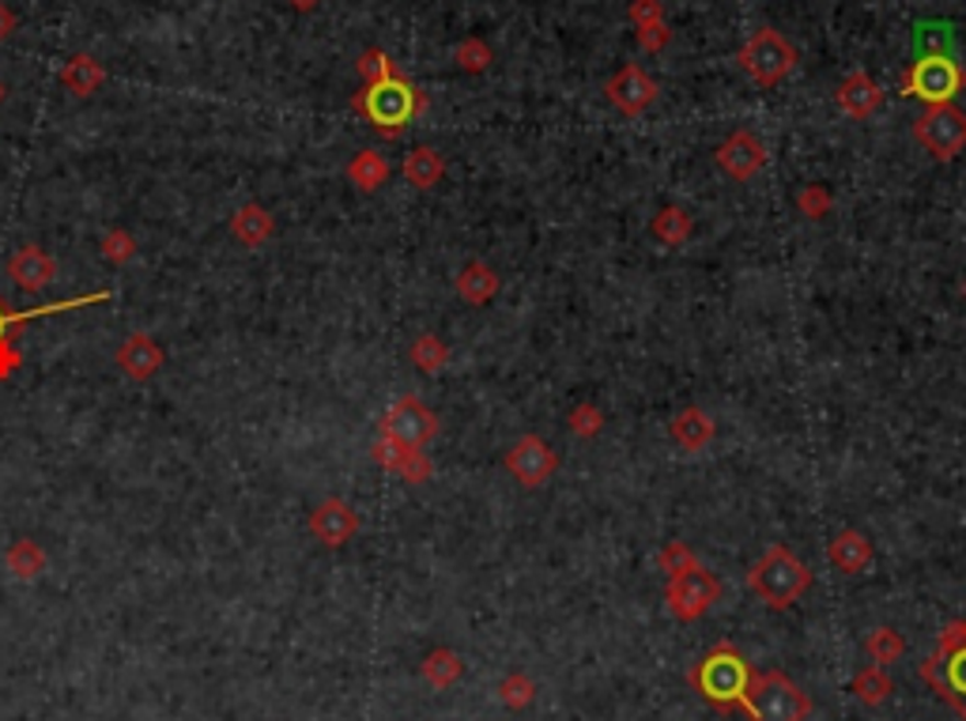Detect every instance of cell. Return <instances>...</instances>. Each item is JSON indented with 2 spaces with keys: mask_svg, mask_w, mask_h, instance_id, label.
Segmentation results:
<instances>
[{
  "mask_svg": "<svg viewBox=\"0 0 966 721\" xmlns=\"http://www.w3.org/2000/svg\"><path fill=\"white\" fill-rule=\"evenodd\" d=\"M352 106L382 133V137H400V133H405L408 125L427 110V95L412 80H405V76L397 72V76H389V80L366 83V91H359V95L352 99Z\"/></svg>",
  "mask_w": 966,
  "mask_h": 721,
  "instance_id": "cell-1",
  "label": "cell"
},
{
  "mask_svg": "<svg viewBox=\"0 0 966 721\" xmlns=\"http://www.w3.org/2000/svg\"><path fill=\"white\" fill-rule=\"evenodd\" d=\"M755 676V668L748 665L740 650H732L729 642L714 646L691 668V684L703 695L714 710H737L743 707V695H748V684Z\"/></svg>",
  "mask_w": 966,
  "mask_h": 721,
  "instance_id": "cell-2",
  "label": "cell"
},
{
  "mask_svg": "<svg viewBox=\"0 0 966 721\" xmlns=\"http://www.w3.org/2000/svg\"><path fill=\"white\" fill-rule=\"evenodd\" d=\"M748 582L755 590V597L766 600L771 608H789L800 600V593H808L811 571L785 545H774L748 571Z\"/></svg>",
  "mask_w": 966,
  "mask_h": 721,
  "instance_id": "cell-3",
  "label": "cell"
},
{
  "mask_svg": "<svg viewBox=\"0 0 966 721\" xmlns=\"http://www.w3.org/2000/svg\"><path fill=\"white\" fill-rule=\"evenodd\" d=\"M740 710L748 714V721H808L811 699L789 676L771 668V673L751 676Z\"/></svg>",
  "mask_w": 966,
  "mask_h": 721,
  "instance_id": "cell-4",
  "label": "cell"
},
{
  "mask_svg": "<svg viewBox=\"0 0 966 721\" xmlns=\"http://www.w3.org/2000/svg\"><path fill=\"white\" fill-rule=\"evenodd\" d=\"M921 680H929L936 687V695L944 702H952L959 710V718L966 721V619L952 623L944 634H940V646L925 665L918 668Z\"/></svg>",
  "mask_w": 966,
  "mask_h": 721,
  "instance_id": "cell-5",
  "label": "cell"
},
{
  "mask_svg": "<svg viewBox=\"0 0 966 721\" xmlns=\"http://www.w3.org/2000/svg\"><path fill=\"white\" fill-rule=\"evenodd\" d=\"M737 61H740V69L759 83V88H777V83L793 72V65H797V49L785 42L782 31L759 27L755 35L743 42Z\"/></svg>",
  "mask_w": 966,
  "mask_h": 721,
  "instance_id": "cell-6",
  "label": "cell"
},
{
  "mask_svg": "<svg viewBox=\"0 0 966 721\" xmlns=\"http://www.w3.org/2000/svg\"><path fill=\"white\" fill-rule=\"evenodd\" d=\"M966 88V69L955 57H921L902 76V95L929 106H944Z\"/></svg>",
  "mask_w": 966,
  "mask_h": 721,
  "instance_id": "cell-7",
  "label": "cell"
},
{
  "mask_svg": "<svg viewBox=\"0 0 966 721\" xmlns=\"http://www.w3.org/2000/svg\"><path fill=\"white\" fill-rule=\"evenodd\" d=\"M913 137H918V144L933 159L952 163V159L966 148V114L952 103L929 106L925 114L918 117V125H913Z\"/></svg>",
  "mask_w": 966,
  "mask_h": 721,
  "instance_id": "cell-8",
  "label": "cell"
},
{
  "mask_svg": "<svg viewBox=\"0 0 966 721\" xmlns=\"http://www.w3.org/2000/svg\"><path fill=\"white\" fill-rule=\"evenodd\" d=\"M664 600H669V613L691 623V619L706 616L709 608L721 600V582L717 574H709L706 566H691L683 574H672L669 585H664Z\"/></svg>",
  "mask_w": 966,
  "mask_h": 721,
  "instance_id": "cell-9",
  "label": "cell"
},
{
  "mask_svg": "<svg viewBox=\"0 0 966 721\" xmlns=\"http://www.w3.org/2000/svg\"><path fill=\"white\" fill-rule=\"evenodd\" d=\"M382 435L397 438V443L408 449H423L439 435V415L427 409L419 397H400V401H393V409L382 415Z\"/></svg>",
  "mask_w": 966,
  "mask_h": 721,
  "instance_id": "cell-10",
  "label": "cell"
},
{
  "mask_svg": "<svg viewBox=\"0 0 966 721\" xmlns=\"http://www.w3.org/2000/svg\"><path fill=\"white\" fill-rule=\"evenodd\" d=\"M507 469L514 472V480L521 483V488H541V483L559 469V457H555V449L544 443L541 435H525L510 446Z\"/></svg>",
  "mask_w": 966,
  "mask_h": 721,
  "instance_id": "cell-11",
  "label": "cell"
},
{
  "mask_svg": "<svg viewBox=\"0 0 966 721\" xmlns=\"http://www.w3.org/2000/svg\"><path fill=\"white\" fill-rule=\"evenodd\" d=\"M604 95H609V103L620 110V114L638 117L657 103V80L646 76L638 65H623V69L604 83Z\"/></svg>",
  "mask_w": 966,
  "mask_h": 721,
  "instance_id": "cell-12",
  "label": "cell"
},
{
  "mask_svg": "<svg viewBox=\"0 0 966 721\" xmlns=\"http://www.w3.org/2000/svg\"><path fill=\"white\" fill-rule=\"evenodd\" d=\"M714 159H717V167H721V171L729 174V178H737V182H748V178H755L766 167V148H763V140H759L755 133L737 129L732 137H725L721 144H717Z\"/></svg>",
  "mask_w": 966,
  "mask_h": 721,
  "instance_id": "cell-13",
  "label": "cell"
},
{
  "mask_svg": "<svg viewBox=\"0 0 966 721\" xmlns=\"http://www.w3.org/2000/svg\"><path fill=\"white\" fill-rule=\"evenodd\" d=\"M310 533L325 548H344L359 533V514L352 511V503H344V499H337V495L321 499V503L310 511Z\"/></svg>",
  "mask_w": 966,
  "mask_h": 721,
  "instance_id": "cell-14",
  "label": "cell"
},
{
  "mask_svg": "<svg viewBox=\"0 0 966 721\" xmlns=\"http://www.w3.org/2000/svg\"><path fill=\"white\" fill-rule=\"evenodd\" d=\"M162 363H167L162 344L151 333H140V329L125 336L122 347H117V367H122V375L133 381H151L162 370Z\"/></svg>",
  "mask_w": 966,
  "mask_h": 721,
  "instance_id": "cell-15",
  "label": "cell"
},
{
  "mask_svg": "<svg viewBox=\"0 0 966 721\" xmlns=\"http://www.w3.org/2000/svg\"><path fill=\"white\" fill-rule=\"evenodd\" d=\"M8 276L23 291H42V287H49L57 279V261L38 242H27L8 258Z\"/></svg>",
  "mask_w": 966,
  "mask_h": 721,
  "instance_id": "cell-16",
  "label": "cell"
},
{
  "mask_svg": "<svg viewBox=\"0 0 966 721\" xmlns=\"http://www.w3.org/2000/svg\"><path fill=\"white\" fill-rule=\"evenodd\" d=\"M879 103H884V91H879V83L872 80L868 72H850L838 83V106H842V114H850L853 122H868L879 110Z\"/></svg>",
  "mask_w": 966,
  "mask_h": 721,
  "instance_id": "cell-17",
  "label": "cell"
},
{
  "mask_svg": "<svg viewBox=\"0 0 966 721\" xmlns=\"http://www.w3.org/2000/svg\"><path fill=\"white\" fill-rule=\"evenodd\" d=\"M230 234H235V242H242L246 250H261V245L276 234V219H272V211L258 205V201H246V205L235 208V216H230Z\"/></svg>",
  "mask_w": 966,
  "mask_h": 721,
  "instance_id": "cell-18",
  "label": "cell"
},
{
  "mask_svg": "<svg viewBox=\"0 0 966 721\" xmlns=\"http://www.w3.org/2000/svg\"><path fill=\"white\" fill-rule=\"evenodd\" d=\"M114 291H95L83 295V299H68V302H49V307H31V310H8L4 295H0V341H12V329L27 325L31 318H49V313H65V310H80V307H95V302H106Z\"/></svg>",
  "mask_w": 966,
  "mask_h": 721,
  "instance_id": "cell-19",
  "label": "cell"
},
{
  "mask_svg": "<svg viewBox=\"0 0 966 721\" xmlns=\"http://www.w3.org/2000/svg\"><path fill=\"white\" fill-rule=\"evenodd\" d=\"M453 287H457L461 302H468V307H487V302L499 295L502 279H499V273H495L491 265H487V261H468V265L457 273V284H453Z\"/></svg>",
  "mask_w": 966,
  "mask_h": 721,
  "instance_id": "cell-20",
  "label": "cell"
},
{
  "mask_svg": "<svg viewBox=\"0 0 966 721\" xmlns=\"http://www.w3.org/2000/svg\"><path fill=\"white\" fill-rule=\"evenodd\" d=\"M827 559L845 574H861L872 563V540L857 529H842L827 548Z\"/></svg>",
  "mask_w": 966,
  "mask_h": 721,
  "instance_id": "cell-21",
  "label": "cell"
},
{
  "mask_svg": "<svg viewBox=\"0 0 966 721\" xmlns=\"http://www.w3.org/2000/svg\"><path fill=\"white\" fill-rule=\"evenodd\" d=\"M61 83L72 91L76 99H88V95H95L102 83H106V65H102L99 57H91V54H76L72 61L61 69Z\"/></svg>",
  "mask_w": 966,
  "mask_h": 721,
  "instance_id": "cell-22",
  "label": "cell"
},
{
  "mask_svg": "<svg viewBox=\"0 0 966 721\" xmlns=\"http://www.w3.org/2000/svg\"><path fill=\"white\" fill-rule=\"evenodd\" d=\"M669 435L672 443L683 446L687 454H698V449L709 446V438H714V420H709L703 409H683L677 420H672Z\"/></svg>",
  "mask_w": 966,
  "mask_h": 721,
  "instance_id": "cell-23",
  "label": "cell"
},
{
  "mask_svg": "<svg viewBox=\"0 0 966 721\" xmlns=\"http://www.w3.org/2000/svg\"><path fill=\"white\" fill-rule=\"evenodd\" d=\"M4 566L20 582H31V579H38V574H46L49 556H46V548H42L38 540H12L8 551H4Z\"/></svg>",
  "mask_w": 966,
  "mask_h": 721,
  "instance_id": "cell-24",
  "label": "cell"
},
{
  "mask_svg": "<svg viewBox=\"0 0 966 721\" xmlns=\"http://www.w3.org/2000/svg\"><path fill=\"white\" fill-rule=\"evenodd\" d=\"M348 182H352L355 190H363V193H378L382 185L389 182V163H386V156H382V151L363 148V151H359V156L352 159V163H348Z\"/></svg>",
  "mask_w": 966,
  "mask_h": 721,
  "instance_id": "cell-25",
  "label": "cell"
},
{
  "mask_svg": "<svg viewBox=\"0 0 966 721\" xmlns=\"http://www.w3.org/2000/svg\"><path fill=\"white\" fill-rule=\"evenodd\" d=\"M921 57H955L952 23H918L913 27V61Z\"/></svg>",
  "mask_w": 966,
  "mask_h": 721,
  "instance_id": "cell-26",
  "label": "cell"
},
{
  "mask_svg": "<svg viewBox=\"0 0 966 721\" xmlns=\"http://www.w3.org/2000/svg\"><path fill=\"white\" fill-rule=\"evenodd\" d=\"M442 174H446V159H442L434 148H427V144H423V148L408 151L405 178L416 185V190H434V185L442 182Z\"/></svg>",
  "mask_w": 966,
  "mask_h": 721,
  "instance_id": "cell-27",
  "label": "cell"
},
{
  "mask_svg": "<svg viewBox=\"0 0 966 721\" xmlns=\"http://www.w3.org/2000/svg\"><path fill=\"white\" fill-rule=\"evenodd\" d=\"M654 234H657V242H664V245H683L691 234H695V219H691V211L669 205L654 216Z\"/></svg>",
  "mask_w": 966,
  "mask_h": 721,
  "instance_id": "cell-28",
  "label": "cell"
},
{
  "mask_svg": "<svg viewBox=\"0 0 966 721\" xmlns=\"http://www.w3.org/2000/svg\"><path fill=\"white\" fill-rule=\"evenodd\" d=\"M408 359L416 363V370H423V375H439L442 367L450 363V347L442 336L434 333H423L412 341V352H408Z\"/></svg>",
  "mask_w": 966,
  "mask_h": 721,
  "instance_id": "cell-29",
  "label": "cell"
},
{
  "mask_svg": "<svg viewBox=\"0 0 966 721\" xmlns=\"http://www.w3.org/2000/svg\"><path fill=\"white\" fill-rule=\"evenodd\" d=\"M461 657L453 650H434V653H427V661H423V680L431 684V687H439V691H446V687H453L461 680Z\"/></svg>",
  "mask_w": 966,
  "mask_h": 721,
  "instance_id": "cell-30",
  "label": "cell"
},
{
  "mask_svg": "<svg viewBox=\"0 0 966 721\" xmlns=\"http://www.w3.org/2000/svg\"><path fill=\"white\" fill-rule=\"evenodd\" d=\"M853 695H857L865 707H879V702L891 695V676H887L879 665L861 668V673L853 676Z\"/></svg>",
  "mask_w": 966,
  "mask_h": 721,
  "instance_id": "cell-31",
  "label": "cell"
},
{
  "mask_svg": "<svg viewBox=\"0 0 966 721\" xmlns=\"http://www.w3.org/2000/svg\"><path fill=\"white\" fill-rule=\"evenodd\" d=\"M865 646H868V657L884 668V665H895V661L906 653V639L895 631V627H876V631L868 634Z\"/></svg>",
  "mask_w": 966,
  "mask_h": 721,
  "instance_id": "cell-32",
  "label": "cell"
},
{
  "mask_svg": "<svg viewBox=\"0 0 966 721\" xmlns=\"http://www.w3.org/2000/svg\"><path fill=\"white\" fill-rule=\"evenodd\" d=\"M453 61H457L465 72H487L495 61V54L484 38H465V42H457V49H453Z\"/></svg>",
  "mask_w": 966,
  "mask_h": 721,
  "instance_id": "cell-33",
  "label": "cell"
},
{
  "mask_svg": "<svg viewBox=\"0 0 966 721\" xmlns=\"http://www.w3.org/2000/svg\"><path fill=\"white\" fill-rule=\"evenodd\" d=\"M99 250L110 265H125V261L136 258V239H133V231H125V227H114V231L102 234Z\"/></svg>",
  "mask_w": 966,
  "mask_h": 721,
  "instance_id": "cell-34",
  "label": "cell"
},
{
  "mask_svg": "<svg viewBox=\"0 0 966 721\" xmlns=\"http://www.w3.org/2000/svg\"><path fill=\"white\" fill-rule=\"evenodd\" d=\"M359 76H363L366 83H378V80H389V76H397V65L389 61L386 49L371 46L359 54Z\"/></svg>",
  "mask_w": 966,
  "mask_h": 721,
  "instance_id": "cell-35",
  "label": "cell"
},
{
  "mask_svg": "<svg viewBox=\"0 0 966 721\" xmlns=\"http://www.w3.org/2000/svg\"><path fill=\"white\" fill-rule=\"evenodd\" d=\"M533 695H536V684L529 680L525 673H514V676H507V680L499 684V699L507 702L510 710L529 707V702H533Z\"/></svg>",
  "mask_w": 966,
  "mask_h": 721,
  "instance_id": "cell-36",
  "label": "cell"
},
{
  "mask_svg": "<svg viewBox=\"0 0 966 721\" xmlns=\"http://www.w3.org/2000/svg\"><path fill=\"white\" fill-rule=\"evenodd\" d=\"M657 563H661V571L672 579V574H683V571H691V566H698V559H695V551L683 545V540H672V545L661 548Z\"/></svg>",
  "mask_w": 966,
  "mask_h": 721,
  "instance_id": "cell-37",
  "label": "cell"
},
{
  "mask_svg": "<svg viewBox=\"0 0 966 721\" xmlns=\"http://www.w3.org/2000/svg\"><path fill=\"white\" fill-rule=\"evenodd\" d=\"M570 431H575L578 438H596L604 431V412L596 409V404H578L575 412H570Z\"/></svg>",
  "mask_w": 966,
  "mask_h": 721,
  "instance_id": "cell-38",
  "label": "cell"
},
{
  "mask_svg": "<svg viewBox=\"0 0 966 721\" xmlns=\"http://www.w3.org/2000/svg\"><path fill=\"white\" fill-rule=\"evenodd\" d=\"M797 208L805 211L808 219H823L827 211L834 208V197H831V190H823V185H805V190L797 193Z\"/></svg>",
  "mask_w": 966,
  "mask_h": 721,
  "instance_id": "cell-39",
  "label": "cell"
},
{
  "mask_svg": "<svg viewBox=\"0 0 966 721\" xmlns=\"http://www.w3.org/2000/svg\"><path fill=\"white\" fill-rule=\"evenodd\" d=\"M408 454H412V449L400 446L397 438H389V435H378V443L371 446L374 465H382V469H386V472H397L400 465H405V457H408Z\"/></svg>",
  "mask_w": 966,
  "mask_h": 721,
  "instance_id": "cell-40",
  "label": "cell"
},
{
  "mask_svg": "<svg viewBox=\"0 0 966 721\" xmlns=\"http://www.w3.org/2000/svg\"><path fill=\"white\" fill-rule=\"evenodd\" d=\"M397 477L405 483H427L431 480V457H427L423 449H412V454L405 457V465L397 469Z\"/></svg>",
  "mask_w": 966,
  "mask_h": 721,
  "instance_id": "cell-41",
  "label": "cell"
},
{
  "mask_svg": "<svg viewBox=\"0 0 966 721\" xmlns=\"http://www.w3.org/2000/svg\"><path fill=\"white\" fill-rule=\"evenodd\" d=\"M635 31H638V46L649 49V54H657V49H664L672 42V31H669V23H664V20L643 23V27H635Z\"/></svg>",
  "mask_w": 966,
  "mask_h": 721,
  "instance_id": "cell-42",
  "label": "cell"
},
{
  "mask_svg": "<svg viewBox=\"0 0 966 721\" xmlns=\"http://www.w3.org/2000/svg\"><path fill=\"white\" fill-rule=\"evenodd\" d=\"M664 20V8L661 0H630V23L643 27V23H657Z\"/></svg>",
  "mask_w": 966,
  "mask_h": 721,
  "instance_id": "cell-43",
  "label": "cell"
},
{
  "mask_svg": "<svg viewBox=\"0 0 966 721\" xmlns=\"http://www.w3.org/2000/svg\"><path fill=\"white\" fill-rule=\"evenodd\" d=\"M20 367H23V352L12 341H0V381L15 378Z\"/></svg>",
  "mask_w": 966,
  "mask_h": 721,
  "instance_id": "cell-44",
  "label": "cell"
},
{
  "mask_svg": "<svg viewBox=\"0 0 966 721\" xmlns=\"http://www.w3.org/2000/svg\"><path fill=\"white\" fill-rule=\"evenodd\" d=\"M15 23H20V20H15V12H12V8H8V4H0V42H4V38H12Z\"/></svg>",
  "mask_w": 966,
  "mask_h": 721,
  "instance_id": "cell-45",
  "label": "cell"
},
{
  "mask_svg": "<svg viewBox=\"0 0 966 721\" xmlns=\"http://www.w3.org/2000/svg\"><path fill=\"white\" fill-rule=\"evenodd\" d=\"M291 8H298V12H314V8L321 4V0H287Z\"/></svg>",
  "mask_w": 966,
  "mask_h": 721,
  "instance_id": "cell-46",
  "label": "cell"
},
{
  "mask_svg": "<svg viewBox=\"0 0 966 721\" xmlns=\"http://www.w3.org/2000/svg\"><path fill=\"white\" fill-rule=\"evenodd\" d=\"M4 99H8V88H4V83H0V103H4Z\"/></svg>",
  "mask_w": 966,
  "mask_h": 721,
  "instance_id": "cell-47",
  "label": "cell"
},
{
  "mask_svg": "<svg viewBox=\"0 0 966 721\" xmlns=\"http://www.w3.org/2000/svg\"><path fill=\"white\" fill-rule=\"evenodd\" d=\"M963 299H966V284H963Z\"/></svg>",
  "mask_w": 966,
  "mask_h": 721,
  "instance_id": "cell-48",
  "label": "cell"
}]
</instances>
